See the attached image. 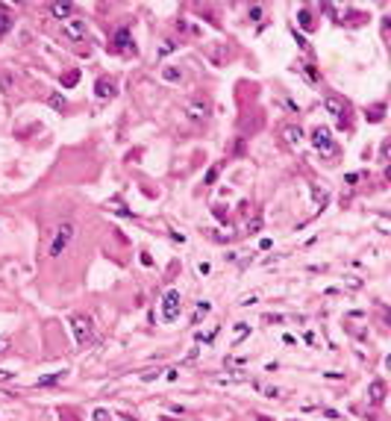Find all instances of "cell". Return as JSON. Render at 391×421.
I'll list each match as a JSON object with an SVG mask.
<instances>
[{"label":"cell","instance_id":"6da1fadb","mask_svg":"<svg viewBox=\"0 0 391 421\" xmlns=\"http://www.w3.org/2000/svg\"><path fill=\"white\" fill-rule=\"evenodd\" d=\"M74 236H77V224L74 221H62V224L53 227V236H50V256L53 259H59L62 253L68 251Z\"/></svg>","mask_w":391,"mask_h":421},{"label":"cell","instance_id":"7a4b0ae2","mask_svg":"<svg viewBox=\"0 0 391 421\" xmlns=\"http://www.w3.org/2000/svg\"><path fill=\"white\" fill-rule=\"evenodd\" d=\"M180 312H183V295L177 289H168L162 295V321L165 324H174V321L180 318Z\"/></svg>","mask_w":391,"mask_h":421},{"label":"cell","instance_id":"3957f363","mask_svg":"<svg viewBox=\"0 0 391 421\" xmlns=\"http://www.w3.org/2000/svg\"><path fill=\"white\" fill-rule=\"evenodd\" d=\"M71 333H74V342L85 348V345H91L94 342V327H91V318H85V315H74L71 318Z\"/></svg>","mask_w":391,"mask_h":421},{"label":"cell","instance_id":"277c9868","mask_svg":"<svg viewBox=\"0 0 391 421\" xmlns=\"http://www.w3.org/2000/svg\"><path fill=\"white\" fill-rule=\"evenodd\" d=\"M312 145H315V151L321 153V156H336V153H339L329 127H315V130H312Z\"/></svg>","mask_w":391,"mask_h":421},{"label":"cell","instance_id":"5b68a950","mask_svg":"<svg viewBox=\"0 0 391 421\" xmlns=\"http://www.w3.org/2000/svg\"><path fill=\"white\" fill-rule=\"evenodd\" d=\"M62 35L71 38V41H83L85 35H88L85 18H68V21H62Z\"/></svg>","mask_w":391,"mask_h":421},{"label":"cell","instance_id":"8992f818","mask_svg":"<svg viewBox=\"0 0 391 421\" xmlns=\"http://www.w3.org/2000/svg\"><path fill=\"white\" fill-rule=\"evenodd\" d=\"M209 112H212V103L206 101L203 95H194V98L186 103V115H188V118H194V121L209 118Z\"/></svg>","mask_w":391,"mask_h":421},{"label":"cell","instance_id":"52a82bcc","mask_svg":"<svg viewBox=\"0 0 391 421\" xmlns=\"http://www.w3.org/2000/svg\"><path fill=\"white\" fill-rule=\"evenodd\" d=\"M112 44H115V51H121V53H136V41H133V35H130L127 27H121L118 33H115Z\"/></svg>","mask_w":391,"mask_h":421},{"label":"cell","instance_id":"ba28073f","mask_svg":"<svg viewBox=\"0 0 391 421\" xmlns=\"http://www.w3.org/2000/svg\"><path fill=\"white\" fill-rule=\"evenodd\" d=\"M323 109H326L329 115H336L341 124H344V118H347V106H344L341 98H326V101H323Z\"/></svg>","mask_w":391,"mask_h":421},{"label":"cell","instance_id":"9c48e42d","mask_svg":"<svg viewBox=\"0 0 391 421\" xmlns=\"http://www.w3.org/2000/svg\"><path fill=\"white\" fill-rule=\"evenodd\" d=\"M368 401H371L374 406H379L382 401H385V383H382V380H374V383L368 386Z\"/></svg>","mask_w":391,"mask_h":421},{"label":"cell","instance_id":"30bf717a","mask_svg":"<svg viewBox=\"0 0 391 421\" xmlns=\"http://www.w3.org/2000/svg\"><path fill=\"white\" fill-rule=\"evenodd\" d=\"M286 145H289L291 151H297V148H300V145H303V130H300V127H294V124H291V127H286Z\"/></svg>","mask_w":391,"mask_h":421},{"label":"cell","instance_id":"8fae6325","mask_svg":"<svg viewBox=\"0 0 391 421\" xmlns=\"http://www.w3.org/2000/svg\"><path fill=\"white\" fill-rule=\"evenodd\" d=\"M50 15L59 21H68L74 18V3H50Z\"/></svg>","mask_w":391,"mask_h":421},{"label":"cell","instance_id":"7c38bea8","mask_svg":"<svg viewBox=\"0 0 391 421\" xmlns=\"http://www.w3.org/2000/svg\"><path fill=\"white\" fill-rule=\"evenodd\" d=\"M94 88H97V98H100V101H106V98H115V83H112V80H106V77H100Z\"/></svg>","mask_w":391,"mask_h":421},{"label":"cell","instance_id":"4fadbf2b","mask_svg":"<svg viewBox=\"0 0 391 421\" xmlns=\"http://www.w3.org/2000/svg\"><path fill=\"white\" fill-rule=\"evenodd\" d=\"M162 80H165V83H180V80H183V68L180 65L162 68Z\"/></svg>","mask_w":391,"mask_h":421},{"label":"cell","instance_id":"5bb4252c","mask_svg":"<svg viewBox=\"0 0 391 421\" xmlns=\"http://www.w3.org/2000/svg\"><path fill=\"white\" fill-rule=\"evenodd\" d=\"M209 312H212V303H209V301H200V303H197V309H194V315H191V324L197 327V324H200V321H203Z\"/></svg>","mask_w":391,"mask_h":421},{"label":"cell","instance_id":"9a60e30c","mask_svg":"<svg viewBox=\"0 0 391 421\" xmlns=\"http://www.w3.org/2000/svg\"><path fill=\"white\" fill-rule=\"evenodd\" d=\"M12 24H15V18L6 12V6H0V35H6L12 30Z\"/></svg>","mask_w":391,"mask_h":421},{"label":"cell","instance_id":"2e32d148","mask_svg":"<svg viewBox=\"0 0 391 421\" xmlns=\"http://www.w3.org/2000/svg\"><path fill=\"white\" fill-rule=\"evenodd\" d=\"M62 377H65V371H53V374H47V377H38L35 386H53V383H59Z\"/></svg>","mask_w":391,"mask_h":421},{"label":"cell","instance_id":"e0dca14e","mask_svg":"<svg viewBox=\"0 0 391 421\" xmlns=\"http://www.w3.org/2000/svg\"><path fill=\"white\" fill-rule=\"evenodd\" d=\"M0 88H3V91H12V88H15V74H12V71H3V74H0Z\"/></svg>","mask_w":391,"mask_h":421},{"label":"cell","instance_id":"ac0fdd59","mask_svg":"<svg viewBox=\"0 0 391 421\" xmlns=\"http://www.w3.org/2000/svg\"><path fill=\"white\" fill-rule=\"evenodd\" d=\"M297 21H300L303 30H312V27H315V21H312V12H309V9H300V12H297Z\"/></svg>","mask_w":391,"mask_h":421},{"label":"cell","instance_id":"d6986e66","mask_svg":"<svg viewBox=\"0 0 391 421\" xmlns=\"http://www.w3.org/2000/svg\"><path fill=\"white\" fill-rule=\"evenodd\" d=\"M247 333H250V324L238 321V324H236V336H233V345H238V342H241V339L247 336Z\"/></svg>","mask_w":391,"mask_h":421},{"label":"cell","instance_id":"ffe728a7","mask_svg":"<svg viewBox=\"0 0 391 421\" xmlns=\"http://www.w3.org/2000/svg\"><path fill=\"white\" fill-rule=\"evenodd\" d=\"M91 421H115V415H112L109 409H103V406H97V409L91 412Z\"/></svg>","mask_w":391,"mask_h":421},{"label":"cell","instance_id":"44dd1931","mask_svg":"<svg viewBox=\"0 0 391 421\" xmlns=\"http://www.w3.org/2000/svg\"><path fill=\"white\" fill-rule=\"evenodd\" d=\"M50 106H53V109H59V112H62V109L68 106V101H65L62 95H56V91H53V95H50Z\"/></svg>","mask_w":391,"mask_h":421},{"label":"cell","instance_id":"7402d4cb","mask_svg":"<svg viewBox=\"0 0 391 421\" xmlns=\"http://www.w3.org/2000/svg\"><path fill=\"white\" fill-rule=\"evenodd\" d=\"M177 51V41L174 38H168V41H162V48H159V56H168V53Z\"/></svg>","mask_w":391,"mask_h":421},{"label":"cell","instance_id":"603a6c76","mask_svg":"<svg viewBox=\"0 0 391 421\" xmlns=\"http://www.w3.org/2000/svg\"><path fill=\"white\" fill-rule=\"evenodd\" d=\"M300 71L306 74V77H309V80H312V83H318V80H321V74L315 71V65H303V68H300Z\"/></svg>","mask_w":391,"mask_h":421},{"label":"cell","instance_id":"cb8c5ba5","mask_svg":"<svg viewBox=\"0 0 391 421\" xmlns=\"http://www.w3.org/2000/svg\"><path fill=\"white\" fill-rule=\"evenodd\" d=\"M9 351H12V342H9L6 336H0V359H3V356H9Z\"/></svg>","mask_w":391,"mask_h":421},{"label":"cell","instance_id":"d4e9b609","mask_svg":"<svg viewBox=\"0 0 391 421\" xmlns=\"http://www.w3.org/2000/svg\"><path fill=\"white\" fill-rule=\"evenodd\" d=\"M312 198H315V203H318V206H323V203H326V192H323V189H315V192H312Z\"/></svg>","mask_w":391,"mask_h":421},{"label":"cell","instance_id":"484cf974","mask_svg":"<svg viewBox=\"0 0 391 421\" xmlns=\"http://www.w3.org/2000/svg\"><path fill=\"white\" fill-rule=\"evenodd\" d=\"M247 15H250V21H262V6H250Z\"/></svg>","mask_w":391,"mask_h":421},{"label":"cell","instance_id":"4316f807","mask_svg":"<svg viewBox=\"0 0 391 421\" xmlns=\"http://www.w3.org/2000/svg\"><path fill=\"white\" fill-rule=\"evenodd\" d=\"M218 168H221V165H215V168H212L209 174H206V185H212V183H215V177H218Z\"/></svg>","mask_w":391,"mask_h":421},{"label":"cell","instance_id":"83f0119b","mask_svg":"<svg viewBox=\"0 0 391 421\" xmlns=\"http://www.w3.org/2000/svg\"><path fill=\"white\" fill-rule=\"evenodd\" d=\"M256 230H262V221L259 218H253L250 224H247V233H256Z\"/></svg>","mask_w":391,"mask_h":421},{"label":"cell","instance_id":"f1b7e54d","mask_svg":"<svg viewBox=\"0 0 391 421\" xmlns=\"http://www.w3.org/2000/svg\"><path fill=\"white\" fill-rule=\"evenodd\" d=\"M259 301V295H247V298H241V306H253Z\"/></svg>","mask_w":391,"mask_h":421},{"label":"cell","instance_id":"f546056e","mask_svg":"<svg viewBox=\"0 0 391 421\" xmlns=\"http://www.w3.org/2000/svg\"><path fill=\"white\" fill-rule=\"evenodd\" d=\"M382 112H385V109H382V106H376V109L371 112V115H368V118H371V121H379V118H382Z\"/></svg>","mask_w":391,"mask_h":421},{"label":"cell","instance_id":"4dcf8cb0","mask_svg":"<svg viewBox=\"0 0 391 421\" xmlns=\"http://www.w3.org/2000/svg\"><path fill=\"white\" fill-rule=\"evenodd\" d=\"M209 271H212L209 262H197V274H209Z\"/></svg>","mask_w":391,"mask_h":421},{"label":"cell","instance_id":"1f68e13d","mask_svg":"<svg viewBox=\"0 0 391 421\" xmlns=\"http://www.w3.org/2000/svg\"><path fill=\"white\" fill-rule=\"evenodd\" d=\"M265 395H268V398H280V395H283V389H276V386H273V389H265Z\"/></svg>","mask_w":391,"mask_h":421},{"label":"cell","instance_id":"d6a6232c","mask_svg":"<svg viewBox=\"0 0 391 421\" xmlns=\"http://www.w3.org/2000/svg\"><path fill=\"white\" fill-rule=\"evenodd\" d=\"M294 38H297V44H300L303 51H309V44H306V38H303V35H297V33H294Z\"/></svg>","mask_w":391,"mask_h":421},{"label":"cell","instance_id":"836d02e7","mask_svg":"<svg viewBox=\"0 0 391 421\" xmlns=\"http://www.w3.org/2000/svg\"><path fill=\"white\" fill-rule=\"evenodd\" d=\"M9 377H12L9 371H0V380H9Z\"/></svg>","mask_w":391,"mask_h":421}]
</instances>
